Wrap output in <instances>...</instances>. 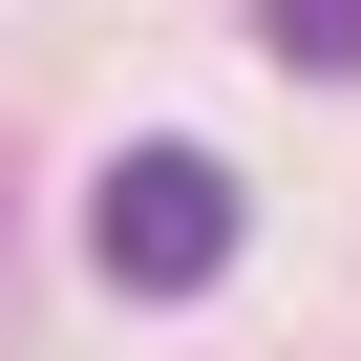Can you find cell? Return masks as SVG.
Returning <instances> with one entry per match:
<instances>
[{
  "label": "cell",
  "instance_id": "obj_1",
  "mask_svg": "<svg viewBox=\"0 0 361 361\" xmlns=\"http://www.w3.org/2000/svg\"><path fill=\"white\" fill-rule=\"evenodd\" d=\"M85 255H106L128 298H192V276H234V170H213V149H128L106 192H85Z\"/></svg>",
  "mask_w": 361,
  "mask_h": 361
},
{
  "label": "cell",
  "instance_id": "obj_2",
  "mask_svg": "<svg viewBox=\"0 0 361 361\" xmlns=\"http://www.w3.org/2000/svg\"><path fill=\"white\" fill-rule=\"evenodd\" d=\"M255 43H276V64H319V85H340V64H361V0H255Z\"/></svg>",
  "mask_w": 361,
  "mask_h": 361
}]
</instances>
